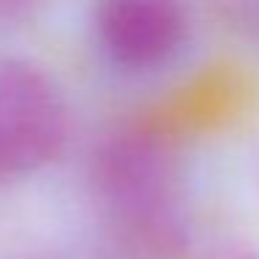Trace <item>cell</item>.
I'll return each mask as SVG.
<instances>
[{"label":"cell","mask_w":259,"mask_h":259,"mask_svg":"<svg viewBox=\"0 0 259 259\" xmlns=\"http://www.w3.org/2000/svg\"><path fill=\"white\" fill-rule=\"evenodd\" d=\"M67 128V103L51 75L23 59H0V181L45 167Z\"/></svg>","instance_id":"cell-1"},{"label":"cell","mask_w":259,"mask_h":259,"mask_svg":"<svg viewBox=\"0 0 259 259\" xmlns=\"http://www.w3.org/2000/svg\"><path fill=\"white\" fill-rule=\"evenodd\" d=\"M95 187L109 212L131 226H148L164 212L173 190V162L159 137L123 131L95 156Z\"/></svg>","instance_id":"cell-2"},{"label":"cell","mask_w":259,"mask_h":259,"mask_svg":"<svg viewBox=\"0 0 259 259\" xmlns=\"http://www.w3.org/2000/svg\"><path fill=\"white\" fill-rule=\"evenodd\" d=\"M95 34L114 67L148 73L181 51L187 14L181 0H98Z\"/></svg>","instance_id":"cell-3"},{"label":"cell","mask_w":259,"mask_h":259,"mask_svg":"<svg viewBox=\"0 0 259 259\" xmlns=\"http://www.w3.org/2000/svg\"><path fill=\"white\" fill-rule=\"evenodd\" d=\"M48 0H0V25H17L31 20Z\"/></svg>","instance_id":"cell-4"}]
</instances>
